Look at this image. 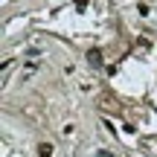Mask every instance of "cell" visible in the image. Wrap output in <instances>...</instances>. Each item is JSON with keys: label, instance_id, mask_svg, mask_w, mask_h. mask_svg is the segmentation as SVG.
<instances>
[{"label": "cell", "instance_id": "obj_1", "mask_svg": "<svg viewBox=\"0 0 157 157\" xmlns=\"http://www.w3.org/2000/svg\"><path fill=\"white\" fill-rule=\"evenodd\" d=\"M87 61L93 64V67H102V50H96V47H93V50L87 52Z\"/></svg>", "mask_w": 157, "mask_h": 157}, {"label": "cell", "instance_id": "obj_2", "mask_svg": "<svg viewBox=\"0 0 157 157\" xmlns=\"http://www.w3.org/2000/svg\"><path fill=\"white\" fill-rule=\"evenodd\" d=\"M38 157H52V146L50 143H41L38 146Z\"/></svg>", "mask_w": 157, "mask_h": 157}, {"label": "cell", "instance_id": "obj_3", "mask_svg": "<svg viewBox=\"0 0 157 157\" xmlns=\"http://www.w3.org/2000/svg\"><path fill=\"white\" fill-rule=\"evenodd\" d=\"M87 3H90V0H76V12H84V9H87Z\"/></svg>", "mask_w": 157, "mask_h": 157}]
</instances>
